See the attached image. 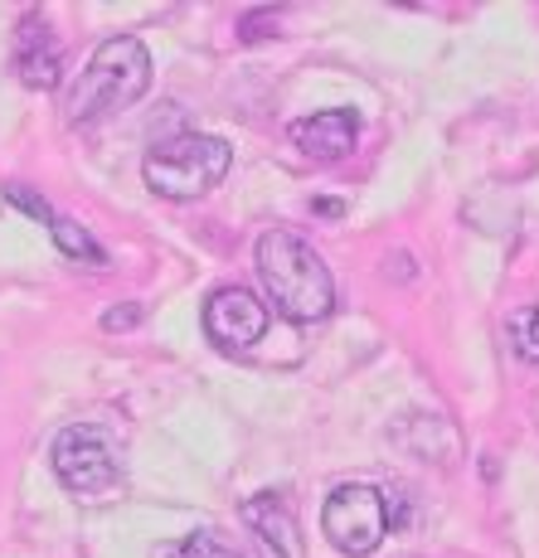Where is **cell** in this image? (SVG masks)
<instances>
[{
	"mask_svg": "<svg viewBox=\"0 0 539 558\" xmlns=\"http://www.w3.org/2000/svg\"><path fill=\"white\" fill-rule=\"evenodd\" d=\"M229 166H233L229 142L204 136V132H185V136H170V142L151 146L146 185L166 199H200L229 175Z\"/></svg>",
	"mask_w": 539,
	"mask_h": 558,
	"instance_id": "3957f363",
	"label": "cell"
},
{
	"mask_svg": "<svg viewBox=\"0 0 539 558\" xmlns=\"http://www.w3.org/2000/svg\"><path fill=\"white\" fill-rule=\"evenodd\" d=\"M204 336L219 350H229V355L253 350L257 340L267 336V306L257 302L248 287H219V292L204 302Z\"/></svg>",
	"mask_w": 539,
	"mask_h": 558,
	"instance_id": "8992f818",
	"label": "cell"
},
{
	"mask_svg": "<svg viewBox=\"0 0 539 558\" xmlns=\"http://www.w3.org/2000/svg\"><path fill=\"white\" fill-rule=\"evenodd\" d=\"M170 558H248V554L239 549V544L224 539V534H209V530H204V534H190V539L180 544V549L170 554Z\"/></svg>",
	"mask_w": 539,
	"mask_h": 558,
	"instance_id": "7c38bea8",
	"label": "cell"
},
{
	"mask_svg": "<svg viewBox=\"0 0 539 558\" xmlns=\"http://www.w3.org/2000/svg\"><path fill=\"white\" fill-rule=\"evenodd\" d=\"M49 233H53V243H59L63 257H79V263H88V267H103V263H107V253L98 248V243H93V233L83 229V223H73V219H63V214H53Z\"/></svg>",
	"mask_w": 539,
	"mask_h": 558,
	"instance_id": "30bf717a",
	"label": "cell"
},
{
	"mask_svg": "<svg viewBox=\"0 0 539 558\" xmlns=\"http://www.w3.org/2000/svg\"><path fill=\"white\" fill-rule=\"evenodd\" d=\"M10 69H15V78L25 83V88H35V93L59 88V78H63V53H59V39H53L49 20L39 15V10H29V15L20 20L15 49H10Z\"/></svg>",
	"mask_w": 539,
	"mask_h": 558,
	"instance_id": "52a82bcc",
	"label": "cell"
},
{
	"mask_svg": "<svg viewBox=\"0 0 539 558\" xmlns=\"http://www.w3.org/2000/svg\"><path fill=\"white\" fill-rule=\"evenodd\" d=\"M505 340L525 364H539V306H520L505 320Z\"/></svg>",
	"mask_w": 539,
	"mask_h": 558,
	"instance_id": "8fae6325",
	"label": "cell"
},
{
	"mask_svg": "<svg viewBox=\"0 0 539 558\" xmlns=\"http://www.w3.org/2000/svg\"><path fill=\"white\" fill-rule=\"evenodd\" d=\"M321 530L326 539L336 544V554H350V558H370L374 549L384 544L390 534V520H384V490L380 486H336L321 510Z\"/></svg>",
	"mask_w": 539,
	"mask_h": 558,
	"instance_id": "277c9868",
	"label": "cell"
},
{
	"mask_svg": "<svg viewBox=\"0 0 539 558\" xmlns=\"http://www.w3.org/2000/svg\"><path fill=\"white\" fill-rule=\"evenodd\" d=\"M5 199L15 204V209H25L29 219H39V223H53V209H49V204L39 199V195H29L25 185H5Z\"/></svg>",
	"mask_w": 539,
	"mask_h": 558,
	"instance_id": "4fadbf2b",
	"label": "cell"
},
{
	"mask_svg": "<svg viewBox=\"0 0 539 558\" xmlns=\"http://www.w3.org/2000/svg\"><path fill=\"white\" fill-rule=\"evenodd\" d=\"M142 302H122V306H112V311H103V330H132V326H142Z\"/></svg>",
	"mask_w": 539,
	"mask_h": 558,
	"instance_id": "5bb4252c",
	"label": "cell"
},
{
	"mask_svg": "<svg viewBox=\"0 0 539 558\" xmlns=\"http://www.w3.org/2000/svg\"><path fill=\"white\" fill-rule=\"evenodd\" d=\"M277 29V10H253V15H243V39H257V29Z\"/></svg>",
	"mask_w": 539,
	"mask_h": 558,
	"instance_id": "9a60e30c",
	"label": "cell"
},
{
	"mask_svg": "<svg viewBox=\"0 0 539 558\" xmlns=\"http://www.w3.org/2000/svg\"><path fill=\"white\" fill-rule=\"evenodd\" d=\"M239 514L248 534L257 539V549H263V558H301V524L277 490H257L253 500H243Z\"/></svg>",
	"mask_w": 539,
	"mask_h": 558,
	"instance_id": "ba28073f",
	"label": "cell"
},
{
	"mask_svg": "<svg viewBox=\"0 0 539 558\" xmlns=\"http://www.w3.org/2000/svg\"><path fill=\"white\" fill-rule=\"evenodd\" d=\"M257 277H263L267 302L283 311L287 320H326L336 306V282L331 267L321 263V253L311 243H301L297 233L273 229L257 239Z\"/></svg>",
	"mask_w": 539,
	"mask_h": 558,
	"instance_id": "6da1fadb",
	"label": "cell"
},
{
	"mask_svg": "<svg viewBox=\"0 0 539 558\" xmlns=\"http://www.w3.org/2000/svg\"><path fill=\"white\" fill-rule=\"evenodd\" d=\"M292 142H297V151H307L316 160H340L360 142V117L345 112V107L311 112V117H301V122H292Z\"/></svg>",
	"mask_w": 539,
	"mask_h": 558,
	"instance_id": "9c48e42d",
	"label": "cell"
},
{
	"mask_svg": "<svg viewBox=\"0 0 539 558\" xmlns=\"http://www.w3.org/2000/svg\"><path fill=\"white\" fill-rule=\"evenodd\" d=\"M151 88V53L136 35L103 39L98 53L88 59V69L79 73V88L69 93V122H93L103 112L132 107Z\"/></svg>",
	"mask_w": 539,
	"mask_h": 558,
	"instance_id": "7a4b0ae2",
	"label": "cell"
},
{
	"mask_svg": "<svg viewBox=\"0 0 539 558\" xmlns=\"http://www.w3.org/2000/svg\"><path fill=\"white\" fill-rule=\"evenodd\" d=\"M53 476L73 496H103L122 481V461H117L112 442L98 427H63L53 437Z\"/></svg>",
	"mask_w": 539,
	"mask_h": 558,
	"instance_id": "5b68a950",
	"label": "cell"
}]
</instances>
